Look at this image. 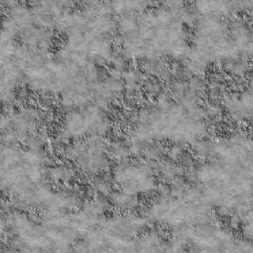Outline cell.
Returning a JSON list of instances; mask_svg holds the SVG:
<instances>
[{"label":"cell","mask_w":253,"mask_h":253,"mask_svg":"<svg viewBox=\"0 0 253 253\" xmlns=\"http://www.w3.org/2000/svg\"><path fill=\"white\" fill-rule=\"evenodd\" d=\"M115 177L122 192L130 196L146 190L151 181L148 169L138 162L120 164L116 169Z\"/></svg>","instance_id":"7a4b0ae2"},{"label":"cell","mask_w":253,"mask_h":253,"mask_svg":"<svg viewBox=\"0 0 253 253\" xmlns=\"http://www.w3.org/2000/svg\"><path fill=\"white\" fill-rule=\"evenodd\" d=\"M100 109L94 104H88L69 113L65 120L66 129L75 136L100 132L106 122Z\"/></svg>","instance_id":"6da1fadb"},{"label":"cell","mask_w":253,"mask_h":253,"mask_svg":"<svg viewBox=\"0 0 253 253\" xmlns=\"http://www.w3.org/2000/svg\"><path fill=\"white\" fill-rule=\"evenodd\" d=\"M2 30L15 38H19L35 25L32 9L28 6L16 2L9 6L1 21Z\"/></svg>","instance_id":"277c9868"},{"label":"cell","mask_w":253,"mask_h":253,"mask_svg":"<svg viewBox=\"0 0 253 253\" xmlns=\"http://www.w3.org/2000/svg\"><path fill=\"white\" fill-rule=\"evenodd\" d=\"M23 84L24 73L14 51L11 55L0 60V103H13L16 99V88Z\"/></svg>","instance_id":"3957f363"}]
</instances>
